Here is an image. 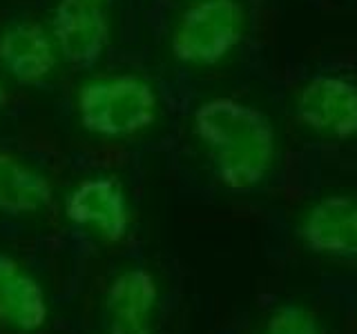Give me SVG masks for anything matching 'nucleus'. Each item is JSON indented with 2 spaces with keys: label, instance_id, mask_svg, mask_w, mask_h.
<instances>
[{
  "label": "nucleus",
  "instance_id": "obj_1",
  "mask_svg": "<svg viewBox=\"0 0 357 334\" xmlns=\"http://www.w3.org/2000/svg\"><path fill=\"white\" fill-rule=\"evenodd\" d=\"M192 129L221 185L250 189L273 170L277 132L259 107L232 96L208 98L195 111Z\"/></svg>",
  "mask_w": 357,
  "mask_h": 334
},
{
  "label": "nucleus",
  "instance_id": "obj_2",
  "mask_svg": "<svg viewBox=\"0 0 357 334\" xmlns=\"http://www.w3.org/2000/svg\"><path fill=\"white\" fill-rule=\"evenodd\" d=\"M81 125L107 138L134 136L156 118V94L139 76L119 74L81 87L76 98Z\"/></svg>",
  "mask_w": 357,
  "mask_h": 334
},
{
  "label": "nucleus",
  "instance_id": "obj_3",
  "mask_svg": "<svg viewBox=\"0 0 357 334\" xmlns=\"http://www.w3.org/2000/svg\"><path fill=\"white\" fill-rule=\"evenodd\" d=\"M245 33V9L237 0H197L172 31V54L178 63L217 65L239 47Z\"/></svg>",
  "mask_w": 357,
  "mask_h": 334
},
{
  "label": "nucleus",
  "instance_id": "obj_4",
  "mask_svg": "<svg viewBox=\"0 0 357 334\" xmlns=\"http://www.w3.org/2000/svg\"><path fill=\"white\" fill-rule=\"evenodd\" d=\"M297 116L317 136L357 138V83L333 74L312 76L297 94Z\"/></svg>",
  "mask_w": 357,
  "mask_h": 334
},
{
  "label": "nucleus",
  "instance_id": "obj_5",
  "mask_svg": "<svg viewBox=\"0 0 357 334\" xmlns=\"http://www.w3.org/2000/svg\"><path fill=\"white\" fill-rule=\"evenodd\" d=\"M112 0H61L52 31L63 58L74 67H92L109 42Z\"/></svg>",
  "mask_w": 357,
  "mask_h": 334
},
{
  "label": "nucleus",
  "instance_id": "obj_6",
  "mask_svg": "<svg viewBox=\"0 0 357 334\" xmlns=\"http://www.w3.org/2000/svg\"><path fill=\"white\" fill-rule=\"evenodd\" d=\"M299 239L306 248L333 261H357V196L326 194L301 214Z\"/></svg>",
  "mask_w": 357,
  "mask_h": 334
},
{
  "label": "nucleus",
  "instance_id": "obj_7",
  "mask_svg": "<svg viewBox=\"0 0 357 334\" xmlns=\"http://www.w3.org/2000/svg\"><path fill=\"white\" fill-rule=\"evenodd\" d=\"M65 214L72 223L92 228L107 243L126 239L130 207L123 189L112 178H87L65 200Z\"/></svg>",
  "mask_w": 357,
  "mask_h": 334
},
{
  "label": "nucleus",
  "instance_id": "obj_8",
  "mask_svg": "<svg viewBox=\"0 0 357 334\" xmlns=\"http://www.w3.org/2000/svg\"><path fill=\"white\" fill-rule=\"evenodd\" d=\"M0 67L18 85H38L56 67V49L36 22H16L0 33Z\"/></svg>",
  "mask_w": 357,
  "mask_h": 334
},
{
  "label": "nucleus",
  "instance_id": "obj_9",
  "mask_svg": "<svg viewBox=\"0 0 357 334\" xmlns=\"http://www.w3.org/2000/svg\"><path fill=\"white\" fill-rule=\"evenodd\" d=\"M47 299L36 278L0 254V326L16 332H36L47 321Z\"/></svg>",
  "mask_w": 357,
  "mask_h": 334
},
{
  "label": "nucleus",
  "instance_id": "obj_10",
  "mask_svg": "<svg viewBox=\"0 0 357 334\" xmlns=\"http://www.w3.org/2000/svg\"><path fill=\"white\" fill-rule=\"evenodd\" d=\"M52 203V185L20 159L0 152V212L9 216L33 214Z\"/></svg>",
  "mask_w": 357,
  "mask_h": 334
},
{
  "label": "nucleus",
  "instance_id": "obj_11",
  "mask_svg": "<svg viewBox=\"0 0 357 334\" xmlns=\"http://www.w3.org/2000/svg\"><path fill=\"white\" fill-rule=\"evenodd\" d=\"M159 301L156 278L143 267H130L109 283L105 294L107 315H137L152 317Z\"/></svg>",
  "mask_w": 357,
  "mask_h": 334
},
{
  "label": "nucleus",
  "instance_id": "obj_12",
  "mask_svg": "<svg viewBox=\"0 0 357 334\" xmlns=\"http://www.w3.org/2000/svg\"><path fill=\"white\" fill-rule=\"evenodd\" d=\"M255 334H326V326L315 310L288 301L275 308Z\"/></svg>",
  "mask_w": 357,
  "mask_h": 334
},
{
  "label": "nucleus",
  "instance_id": "obj_13",
  "mask_svg": "<svg viewBox=\"0 0 357 334\" xmlns=\"http://www.w3.org/2000/svg\"><path fill=\"white\" fill-rule=\"evenodd\" d=\"M105 334H154L152 317L137 315H107Z\"/></svg>",
  "mask_w": 357,
  "mask_h": 334
},
{
  "label": "nucleus",
  "instance_id": "obj_14",
  "mask_svg": "<svg viewBox=\"0 0 357 334\" xmlns=\"http://www.w3.org/2000/svg\"><path fill=\"white\" fill-rule=\"evenodd\" d=\"M7 103V94H5V87H3V83H0V107H3Z\"/></svg>",
  "mask_w": 357,
  "mask_h": 334
}]
</instances>
